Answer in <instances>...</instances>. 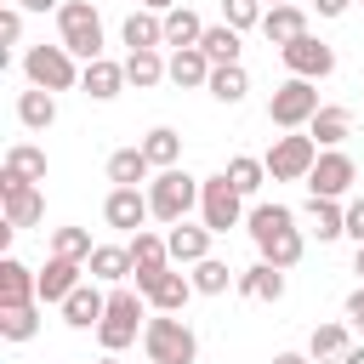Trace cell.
<instances>
[{"instance_id":"1","label":"cell","mask_w":364,"mask_h":364,"mask_svg":"<svg viewBox=\"0 0 364 364\" xmlns=\"http://www.w3.org/2000/svg\"><path fill=\"white\" fill-rule=\"evenodd\" d=\"M245 228H250V239H256L262 262H273V267H296V262H301V250H307V239H301V228H296V210H290V205H250Z\"/></svg>"},{"instance_id":"2","label":"cell","mask_w":364,"mask_h":364,"mask_svg":"<svg viewBox=\"0 0 364 364\" xmlns=\"http://www.w3.org/2000/svg\"><path fill=\"white\" fill-rule=\"evenodd\" d=\"M199 182H205V176H188L182 165H171V171H159V176L148 182V205H154V216H159L165 228H176V222H188V210L199 205Z\"/></svg>"},{"instance_id":"3","label":"cell","mask_w":364,"mask_h":364,"mask_svg":"<svg viewBox=\"0 0 364 364\" xmlns=\"http://www.w3.org/2000/svg\"><path fill=\"white\" fill-rule=\"evenodd\" d=\"M148 324V296L142 290H114L108 296V313H102V324H97V341L108 347V353H119V347H131L136 341V330Z\"/></svg>"},{"instance_id":"4","label":"cell","mask_w":364,"mask_h":364,"mask_svg":"<svg viewBox=\"0 0 364 364\" xmlns=\"http://www.w3.org/2000/svg\"><path fill=\"white\" fill-rule=\"evenodd\" d=\"M142 347H148L154 364H193V353H199V341L182 324V313H154L142 324Z\"/></svg>"},{"instance_id":"5","label":"cell","mask_w":364,"mask_h":364,"mask_svg":"<svg viewBox=\"0 0 364 364\" xmlns=\"http://www.w3.org/2000/svg\"><path fill=\"white\" fill-rule=\"evenodd\" d=\"M57 34H63V46L74 51V57H102V17H97V6L91 0H63L57 6Z\"/></svg>"},{"instance_id":"6","label":"cell","mask_w":364,"mask_h":364,"mask_svg":"<svg viewBox=\"0 0 364 364\" xmlns=\"http://www.w3.org/2000/svg\"><path fill=\"white\" fill-rule=\"evenodd\" d=\"M23 74H28V85H40V91H74L80 85V68H74V51L57 40V46H28L23 51Z\"/></svg>"},{"instance_id":"7","label":"cell","mask_w":364,"mask_h":364,"mask_svg":"<svg viewBox=\"0 0 364 364\" xmlns=\"http://www.w3.org/2000/svg\"><path fill=\"white\" fill-rule=\"evenodd\" d=\"M313 114H318V80L290 74V80H284V85L267 97V119H273L279 131H301Z\"/></svg>"},{"instance_id":"8","label":"cell","mask_w":364,"mask_h":364,"mask_svg":"<svg viewBox=\"0 0 364 364\" xmlns=\"http://www.w3.org/2000/svg\"><path fill=\"white\" fill-rule=\"evenodd\" d=\"M199 216H205L210 233H228V228H239V222L250 216V210H245V193L228 182V171H216V176L199 182Z\"/></svg>"},{"instance_id":"9","label":"cell","mask_w":364,"mask_h":364,"mask_svg":"<svg viewBox=\"0 0 364 364\" xmlns=\"http://www.w3.org/2000/svg\"><path fill=\"white\" fill-rule=\"evenodd\" d=\"M313 165H318V142L301 136V131H284V136L267 148V176H273V182H307Z\"/></svg>"},{"instance_id":"10","label":"cell","mask_w":364,"mask_h":364,"mask_svg":"<svg viewBox=\"0 0 364 364\" xmlns=\"http://www.w3.org/2000/svg\"><path fill=\"white\" fill-rule=\"evenodd\" d=\"M353 182H358V165H353L341 148H324L318 165L307 171V193H313V199H341Z\"/></svg>"},{"instance_id":"11","label":"cell","mask_w":364,"mask_h":364,"mask_svg":"<svg viewBox=\"0 0 364 364\" xmlns=\"http://www.w3.org/2000/svg\"><path fill=\"white\" fill-rule=\"evenodd\" d=\"M0 199H6V228H11V233H17V228H34V222L46 216V193H40L34 182L6 176V171H0Z\"/></svg>"},{"instance_id":"12","label":"cell","mask_w":364,"mask_h":364,"mask_svg":"<svg viewBox=\"0 0 364 364\" xmlns=\"http://www.w3.org/2000/svg\"><path fill=\"white\" fill-rule=\"evenodd\" d=\"M279 57H284V68H290V74H301V80H324V74H336V51H330L324 40H313V34H301V40L279 46Z\"/></svg>"},{"instance_id":"13","label":"cell","mask_w":364,"mask_h":364,"mask_svg":"<svg viewBox=\"0 0 364 364\" xmlns=\"http://www.w3.org/2000/svg\"><path fill=\"white\" fill-rule=\"evenodd\" d=\"M148 216H154V205H148L142 188H108V199H102V222H108V228H119V233H142Z\"/></svg>"},{"instance_id":"14","label":"cell","mask_w":364,"mask_h":364,"mask_svg":"<svg viewBox=\"0 0 364 364\" xmlns=\"http://www.w3.org/2000/svg\"><path fill=\"white\" fill-rule=\"evenodd\" d=\"M165 267H171L165 233H136V239H131V279H136V290H142L154 273H165Z\"/></svg>"},{"instance_id":"15","label":"cell","mask_w":364,"mask_h":364,"mask_svg":"<svg viewBox=\"0 0 364 364\" xmlns=\"http://www.w3.org/2000/svg\"><path fill=\"white\" fill-rule=\"evenodd\" d=\"M80 273H85V262H74V256H51V262L34 273V279H40V301H57V307H63V301H68V290H74V284H85Z\"/></svg>"},{"instance_id":"16","label":"cell","mask_w":364,"mask_h":364,"mask_svg":"<svg viewBox=\"0 0 364 364\" xmlns=\"http://www.w3.org/2000/svg\"><path fill=\"white\" fill-rule=\"evenodd\" d=\"M102 313H108V296H102L97 284H74L68 301H63V324H68V330H97Z\"/></svg>"},{"instance_id":"17","label":"cell","mask_w":364,"mask_h":364,"mask_svg":"<svg viewBox=\"0 0 364 364\" xmlns=\"http://www.w3.org/2000/svg\"><path fill=\"white\" fill-rule=\"evenodd\" d=\"M142 296H148V307L154 313H182L188 307V296H193V279H182V273H154L148 284H142Z\"/></svg>"},{"instance_id":"18","label":"cell","mask_w":364,"mask_h":364,"mask_svg":"<svg viewBox=\"0 0 364 364\" xmlns=\"http://www.w3.org/2000/svg\"><path fill=\"white\" fill-rule=\"evenodd\" d=\"M119 85H125V63L91 57V63L80 68V91H85L91 102H108V97H119Z\"/></svg>"},{"instance_id":"19","label":"cell","mask_w":364,"mask_h":364,"mask_svg":"<svg viewBox=\"0 0 364 364\" xmlns=\"http://www.w3.org/2000/svg\"><path fill=\"white\" fill-rule=\"evenodd\" d=\"M23 301H40V279L17 256H6L0 262V307H23Z\"/></svg>"},{"instance_id":"20","label":"cell","mask_w":364,"mask_h":364,"mask_svg":"<svg viewBox=\"0 0 364 364\" xmlns=\"http://www.w3.org/2000/svg\"><path fill=\"white\" fill-rule=\"evenodd\" d=\"M262 34L273 40V46H290V40H301L307 34V11L290 0V6H267L262 11Z\"/></svg>"},{"instance_id":"21","label":"cell","mask_w":364,"mask_h":364,"mask_svg":"<svg viewBox=\"0 0 364 364\" xmlns=\"http://www.w3.org/2000/svg\"><path fill=\"white\" fill-rule=\"evenodd\" d=\"M119 34H125V46H131V51H159V46H165V11H148V6H142V11H131Z\"/></svg>"},{"instance_id":"22","label":"cell","mask_w":364,"mask_h":364,"mask_svg":"<svg viewBox=\"0 0 364 364\" xmlns=\"http://www.w3.org/2000/svg\"><path fill=\"white\" fill-rule=\"evenodd\" d=\"M347 131H353V114H347L341 102H324V108L307 119V136H313L318 148H341V142H347Z\"/></svg>"},{"instance_id":"23","label":"cell","mask_w":364,"mask_h":364,"mask_svg":"<svg viewBox=\"0 0 364 364\" xmlns=\"http://www.w3.org/2000/svg\"><path fill=\"white\" fill-rule=\"evenodd\" d=\"M210 68H216V63L205 57V46H176V51H171V63H165V74H171L176 85H205V80H210Z\"/></svg>"},{"instance_id":"24","label":"cell","mask_w":364,"mask_h":364,"mask_svg":"<svg viewBox=\"0 0 364 364\" xmlns=\"http://www.w3.org/2000/svg\"><path fill=\"white\" fill-rule=\"evenodd\" d=\"M148 171H154V159H148L142 148H114V154H108V182H114V188H142Z\"/></svg>"},{"instance_id":"25","label":"cell","mask_w":364,"mask_h":364,"mask_svg":"<svg viewBox=\"0 0 364 364\" xmlns=\"http://www.w3.org/2000/svg\"><path fill=\"white\" fill-rule=\"evenodd\" d=\"M239 296H250V301H279V296H284V267H273V262L245 267V273H239Z\"/></svg>"},{"instance_id":"26","label":"cell","mask_w":364,"mask_h":364,"mask_svg":"<svg viewBox=\"0 0 364 364\" xmlns=\"http://www.w3.org/2000/svg\"><path fill=\"white\" fill-rule=\"evenodd\" d=\"M165 245H171V262H205L210 256V228H188V222H176L171 233H165Z\"/></svg>"},{"instance_id":"27","label":"cell","mask_w":364,"mask_h":364,"mask_svg":"<svg viewBox=\"0 0 364 364\" xmlns=\"http://www.w3.org/2000/svg\"><path fill=\"white\" fill-rule=\"evenodd\" d=\"M85 273H91V279H102V284L131 279V245H97V250H91V262H85Z\"/></svg>"},{"instance_id":"28","label":"cell","mask_w":364,"mask_h":364,"mask_svg":"<svg viewBox=\"0 0 364 364\" xmlns=\"http://www.w3.org/2000/svg\"><path fill=\"white\" fill-rule=\"evenodd\" d=\"M205 91H210L216 102H228V108H233V102H245V91H250V74H245L239 63H216V68H210V80H205Z\"/></svg>"},{"instance_id":"29","label":"cell","mask_w":364,"mask_h":364,"mask_svg":"<svg viewBox=\"0 0 364 364\" xmlns=\"http://www.w3.org/2000/svg\"><path fill=\"white\" fill-rule=\"evenodd\" d=\"M307 222H313L307 233H318V245H330V239L347 233V210H341L336 199H313V193H307Z\"/></svg>"},{"instance_id":"30","label":"cell","mask_w":364,"mask_h":364,"mask_svg":"<svg viewBox=\"0 0 364 364\" xmlns=\"http://www.w3.org/2000/svg\"><path fill=\"white\" fill-rule=\"evenodd\" d=\"M17 119H23L28 131H51V119H57V97L40 91V85H28V91L17 97Z\"/></svg>"},{"instance_id":"31","label":"cell","mask_w":364,"mask_h":364,"mask_svg":"<svg viewBox=\"0 0 364 364\" xmlns=\"http://www.w3.org/2000/svg\"><path fill=\"white\" fill-rule=\"evenodd\" d=\"M6 176H17V182H46V148L11 142V148H6Z\"/></svg>"},{"instance_id":"32","label":"cell","mask_w":364,"mask_h":364,"mask_svg":"<svg viewBox=\"0 0 364 364\" xmlns=\"http://www.w3.org/2000/svg\"><path fill=\"white\" fill-rule=\"evenodd\" d=\"M125 80H131L136 91H148V85H159V80H171V74H165V57H159V51H125Z\"/></svg>"},{"instance_id":"33","label":"cell","mask_w":364,"mask_h":364,"mask_svg":"<svg viewBox=\"0 0 364 364\" xmlns=\"http://www.w3.org/2000/svg\"><path fill=\"white\" fill-rule=\"evenodd\" d=\"M40 307L46 301H23V307H0V336L6 341H28L40 330Z\"/></svg>"},{"instance_id":"34","label":"cell","mask_w":364,"mask_h":364,"mask_svg":"<svg viewBox=\"0 0 364 364\" xmlns=\"http://www.w3.org/2000/svg\"><path fill=\"white\" fill-rule=\"evenodd\" d=\"M199 40H205V23L188 6H171L165 11V46H199Z\"/></svg>"},{"instance_id":"35","label":"cell","mask_w":364,"mask_h":364,"mask_svg":"<svg viewBox=\"0 0 364 364\" xmlns=\"http://www.w3.org/2000/svg\"><path fill=\"white\" fill-rule=\"evenodd\" d=\"M142 154H148V159H154L159 171H171V165L182 159V136H176L171 125H154V131L142 136Z\"/></svg>"},{"instance_id":"36","label":"cell","mask_w":364,"mask_h":364,"mask_svg":"<svg viewBox=\"0 0 364 364\" xmlns=\"http://www.w3.org/2000/svg\"><path fill=\"white\" fill-rule=\"evenodd\" d=\"M199 46H205L210 63H239V28H233V23H210Z\"/></svg>"},{"instance_id":"37","label":"cell","mask_w":364,"mask_h":364,"mask_svg":"<svg viewBox=\"0 0 364 364\" xmlns=\"http://www.w3.org/2000/svg\"><path fill=\"white\" fill-rule=\"evenodd\" d=\"M228 284H239L228 262H216V256H205V262H193V290H199V296H222Z\"/></svg>"},{"instance_id":"38","label":"cell","mask_w":364,"mask_h":364,"mask_svg":"<svg viewBox=\"0 0 364 364\" xmlns=\"http://www.w3.org/2000/svg\"><path fill=\"white\" fill-rule=\"evenodd\" d=\"M228 182L250 199L262 182H267V159H250V154H239V159H228Z\"/></svg>"},{"instance_id":"39","label":"cell","mask_w":364,"mask_h":364,"mask_svg":"<svg viewBox=\"0 0 364 364\" xmlns=\"http://www.w3.org/2000/svg\"><path fill=\"white\" fill-rule=\"evenodd\" d=\"M353 341H347V324H318L313 336H307V353L313 358H341Z\"/></svg>"},{"instance_id":"40","label":"cell","mask_w":364,"mask_h":364,"mask_svg":"<svg viewBox=\"0 0 364 364\" xmlns=\"http://www.w3.org/2000/svg\"><path fill=\"white\" fill-rule=\"evenodd\" d=\"M91 250H97V245H91V233H85V228H57V233H51V256L91 262Z\"/></svg>"},{"instance_id":"41","label":"cell","mask_w":364,"mask_h":364,"mask_svg":"<svg viewBox=\"0 0 364 364\" xmlns=\"http://www.w3.org/2000/svg\"><path fill=\"white\" fill-rule=\"evenodd\" d=\"M222 23H233V28H262V0H222Z\"/></svg>"},{"instance_id":"42","label":"cell","mask_w":364,"mask_h":364,"mask_svg":"<svg viewBox=\"0 0 364 364\" xmlns=\"http://www.w3.org/2000/svg\"><path fill=\"white\" fill-rule=\"evenodd\" d=\"M0 40H6V46L23 40V6H6V11H0Z\"/></svg>"},{"instance_id":"43","label":"cell","mask_w":364,"mask_h":364,"mask_svg":"<svg viewBox=\"0 0 364 364\" xmlns=\"http://www.w3.org/2000/svg\"><path fill=\"white\" fill-rule=\"evenodd\" d=\"M347 239H358V245H364V199H353V205H347Z\"/></svg>"},{"instance_id":"44","label":"cell","mask_w":364,"mask_h":364,"mask_svg":"<svg viewBox=\"0 0 364 364\" xmlns=\"http://www.w3.org/2000/svg\"><path fill=\"white\" fill-rule=\"evenodd\" d=\"M347 318H353V324H358V330H364V284H358V290H353V296H347Z\"/></svg>"},{"instance_id":"45","label":"cell","mask_w":364,"mask_h":364,"mask_svg":"<svg viewBox=\"0 0 364 364\" xmlns=\"http://www.w3.org/2000/svg\"><path fill=\"white\" fill-rule=\"evenodd\" d=\"M313 6H318V17H341L353 0H313Z\"/></svg>"},{"instance_id":"46","label":"cell","mask_w":364,"mask_h":364,"mask_svg":"<svg viewBox=\"0 0 364 364\" xmlns=\"http://www.w3.org/2000/svg\"><path fill=\"white\" fill-rule=\"evenodd\" d=\"M23 11H51V6H63V0H17Z\"/></svg>"},{"instance_id":"47","label":"cell","mask_w":364,"mask_h":364,"mask_svg":"<svg viewBox=\"0 0 364 364\" xmlns=\"http://www.w3.org/2000/svg\"><path fill=\"white\" fill-rule=\"evenodd\" d=\"M273 364H307V353H273Z\"/></svg>"},{"instance_id":"48","label":"cell","mask_w":364,"mask_h":364,"mask_svg":"<svg viewBox=\"0 0 364 364\" xmlns=\"http://www.w3.org/2000/svg\"><path fill=\"white\" fill-rule=\"evenodd\" d=\"M341 364H364V347H347V353H341Z\"/></svg>"},{"instance_id":"49","label":"cell","mask_w":364,"mask_h":364,"mask_svg":"<svg viewBox=\"0 0 364 364\" xmlns=\"http://www.w3.org/2000/svg\"><path fill=\"white\" fill-rule=\"evenodd\" d=\"M142 6H148V11H171L176 0H142Z\"/></svg>"},{"instance_id":"50","label":"cell","mask_w":364,"mask_h":364,"mask_svg":"<svg viewBox=\"0 0 364 364\" xmlns=\"http://www.w3.org/2000/svg\"><path fill=\"white\" fill-rule=\"evenodd\" d=\"M353 273H358V279H364V245H358V256H353Z\"/></svg>"},{"instance_id":"51","label":"cell","mask_w":364,"mask_h":364,"mask_svg":"<svg viewBox=\"0 0 364 364\" xmlns=\"http://www.w3.org/2000/svg\"><path fill=\"white\" fill-rule=\"evenodd\" d=\"M97 364H119V358H114V353H108V358H97Z\"/></svg>"},{"instance_id":"52","label":"cell","mask_w":364,"mask_h":364,"mask_svg":"<svg viewBox=\"0 0 364 364\" xmlns=\"http://www.w3.org/2000/svg\"><path fill=\"white\" fill-rule=\"evenodd\" d=\"M267 6H290V0H267Z\"/></svg>"}]
</instances>
